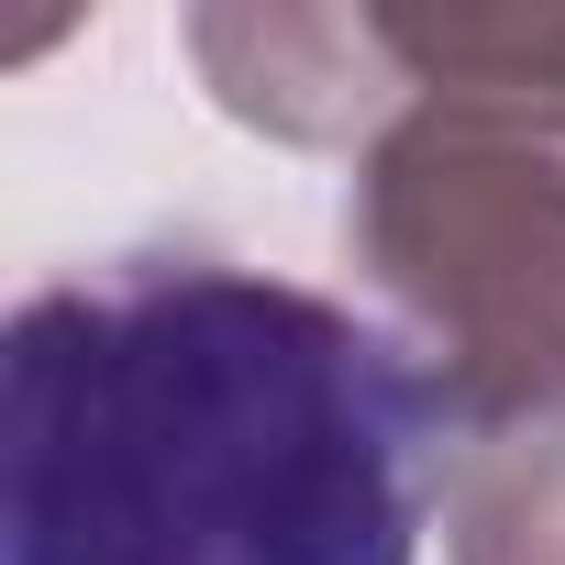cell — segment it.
Segmentation results:
<instances>
[{"instance_id": "1", "label": "cell", "mask_w": 565, "mask_h": 565, "mask_svg": "<svg viewBox=\"0 0 565 565\" xmlns=\"http://www.w3.org/2000/svg\"><path fill=\"white\" fill-rule=\"evenodd\" d=\"M444 377L222 255L56 277L0 344V565H422Z\"/></svg>"}, {"instance_id": "2", "label": "cell", "mask_w": 565, "mask_h": 565, "mask_svg": "<svg viewBox=\"0 0 565 565\" xmlns=\"http://www.w3.org/2000/svg\"><path fill=\"white\" fill-rule=\"evenodd\" d=\"M344 255L455 411L565 377V100L422 89L355 156Z\"/></svg>"}, {"instance_id": "4", "label": "cell", "mask_w": 565, "mask_h": 565, "mask_svg": "<svg viewBox=\"0 0 565 565\" xmlns=\"http://www.w3.org/2000/svg\"><path fill=\"white\" fill-rule=\"evenodd\" d=\"M444 554L455 565H565V377L455 411Z\"/></svg>"}, {"instance_id": "3", "label": "cell", "mask_w": 565, "mask_h": 565, "mask_svg": "<svg viewBox=\"0 0 565 565\" xmlns=\"http://www.w3.org/2000/svg\"><path fill=\"white\" fill-rule=\"evenodd\" d=\"M189 56L211 78V100L277 145H377L422 89L388 56L377 12H189Z\"/></svg>"}, {"instance_id": "5", "label": "cell", "mask_w": 565, "mask_h": 565, "mask_svg": "<svg viewBox=\"0 0 565 565\" xmlns=\"http://www.w3.org/2000/svg\"><path fill=\"white\" fill-rule=\"evenodd\" d=\"M388 56L411 89H510V100H565V12H499V0H422L377 12Z\"/></svg>"}]
</instances>
